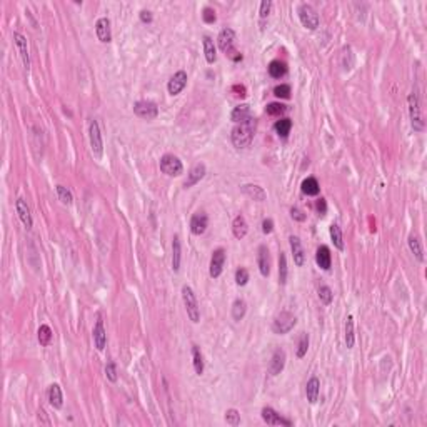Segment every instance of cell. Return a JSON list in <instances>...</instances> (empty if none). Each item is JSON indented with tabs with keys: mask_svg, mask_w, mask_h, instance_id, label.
Segmentation results:
<instances>
[{
	"mask_svg": "<svg viewBox=\"0 0 427 427\" xmlns=\"http://www.w3.org/2000/svg\"><path fill=\"white\" fill-rule=\"evenodd\" d=\"M257 128V120L254 117H249L244 122H239L237 126L232 128L230 140L235 149H247L254 140Z\"/></svg>",
	"mask_w": 427,
	"mask_h": 427,
	"instance_id": "cell-1",
	"label": "cell"
},
{
	"mask_svg": "<svg viewBox=\"0 0 427 427\" xmlns=\"http://www.w3.org/2000/svg\"><path fill=\"white\" fill-rule=\"evenodd\" d=\"M217 44H219V49H221L226 55H229L234 62L242 60V53H239L234 49V45H235V32L232 30L230 27L222 28L221 34H219V37H217Z\"/></svg>",
	"mask_w": 427,
	"mask_h": 427,
	"instance_id": "cell-2",
	"label": "cell"
},
{
	"mask_svg": "<svg viewBox=\"0 0 427 427\" xmlns=\"http://www.w3.org/2000/svg\"><path fill=\"white\" fill-rule=\"evenodd\" d=\"M407 103H409V115H410L412 128L416 132H422L424 130V115H422L421 99H419V94L416 92V90L409 94Z\"/></svg>",
	"mask_w": 427,
	"mask_h": 427,
	"instance_id": "cell-3",
	"label": "cell"
},
{
	"mask_svg": "<svg viewBox=\"0 0 427 427\" xmlns=\"http://www.w3.org/2000/svg\"><path fill=\"white\" fill-rule=\"evenodd\" d=\"M182 301H184L185 310H187V316L194 324H199L201 322V307H199L197 297L194 294L192 287L189 285H184L182 287Z\"/></svg>",
	"mask_w": 427,
	"mask_h": 427,
	"instance_id": "cell-4",
	"label": "cell"
},
{
	"mask_svg": "<svg viewBox=\"0 0 427 427\" xmlns=\"http://www.w3.org/2000/svg\"><path fill=\"white\" fill-rule=\"evenodd\" d=\"M296 324H297V317L294 316L292 312H289V310H282V312H279L276 317H274L272 330H274V334H277V335H284V334L291 332L294 327H296Z\"/></svg>",
	"mask_w": 427,
	"mask_h": 427,
	"instance_id": "cell-5",
	"label": "cell"
},
{
	"mask_svg": "<svg viewBox=\"0 0 427 427\" xmlns=\"http://www.w3.org/2000/svg\"><path fill=\"white\" fill-rule=\"evenodd\" d=\"M160 171L169 177H179L184 172V165H182L180 159L174 154H165L160 157Z\"/></svg>",
	"mask_w": 427,
	"mask_h": 427,
	"instance_id": "cell-6",
	"label": "cell"
},
{
	"mask_svg": "<svg viewBox=\"0 0 427 427\" xmlns=\"http://www.w3.org/2000/svg\"><path fill=\"white\" fill-rule=\"evenodd\" d=\"M297 14H299V20L301 24L309 30H316V28L321 25V19H319V14L312 9V5L309 3H302L297 9Z\"/></svg>",
	"mask_w": 427,
	"mask_h": 427,
	"instance_id": "cell-7",
	"label": "cell"
},
{
	"mask_svg": "<svg viewBox=\"0 0 427 427\" xmlns=\"http://www.w3.org/2000/svg\"><path fill=\"white\" fill-rule=\"evenodd\" d=\"M89 140H90V149H92V154L95 155V159H102L103 142H102L100 127H99V122L95 119L90 120L89 124Z\"/></svg>",
	"mask_w": 427,
	"mask_h": 427,
	"instance_id": "cell-8",
	"label": "cell"
},
{
	"mask_svg": "<svg viewBox=\"0 0 427 427\" xmlns=\"http://www.w3.org/2000/svg\"><path fill=\"white\" fill-rule=\"evenodd\" d=\"M134 112L137 117L144 120H154L159 115V107L152 100H139L134 103Z\"/></svg>",
	"mask_w": 427,
	"mask_h": 427,
	"instance_id": "cell-9",
	"label": "cell"
},
{
	"mask_svg": "<svg viewBox=\"0 0 427 427\" xmlns=\"http://www.w3.org/2000/svg\"><path fill=\"white\" fill-rule=\"evenodd\" d=\"M224 264H226V251L222 247L215 249L212 252V257H210V267H209V274L212 279H217L221 277V274L224 271Z\"/></svg>",
	"mask_w": 427,
	"mask_h": 427,
	"instance_id": "cell-10",
	"label": "cell"
},
{
	"mask_svg": "<svg viewBox=\"0 0 427 427\" xmlns=\"http://www.w3.org/2000/svg\"><path fill=\"white\" fill-rule=\"evenodd\" d=\"M185 85H187V72H184V70H179V72H176L174 75L171 77V80H169L167 84V92L172 95H179L182 90L185 89Z\"/></svg>",
	"mask_w": 427,
	"mask_h": 427,
	"instance_id": "cell-11",
	"label": "cell"
},
{
	"mask_svg": "<svg viewBox=\"0 0 427 427\" xmlns=\"http://www.w3.org/2000/svg\"><path fill=\"white\" fill-rule=\"evenodd\" d=\"M262 419H264V422H267L269 426H285V427L292 426V421L282 417L280 414L277 412V410H274L272 407L262 409Z\"/></svg>",
	"mask_w": 427,
	"mask_h": 427,
	"instance_id": "cell-12",
	"label": "cell"
},
{
	"mask_svg": "<svg viewBox=\"0 0 427 427\" xmlns=\"http://www.w3.org/2000/svg\"><path fill=\"white\" fill-rule=\"evenodd\" d=\"M285 360H287V354H285L284 349H276L272 354L271 359V366H269V371H271L272 376H279L285 367Z\"/></svg>",
	"mask_w": 427,
	"mask_h": 427,
	"instance_id": "cell-13",
	"label": "cell"
},
{
	"mask_svg": "<svg viewBox=\"0 0 427 427\" xmlns=\"http://www.w3.org/2000/svg\"><path fill=\"white\" fill-rule=\"evenodd\" d=\"M257 265H259V271L264 277H269L271 274V255H269V249L267 246H259L257 249Z\"/></svg>",
	"mask_w": 427,
	"mask_h": 427,
	"instance_id": "cell-14",
	"label": "cell"
},
{
	"mask_svg": "<svg viewBox=\"0 0 427 427\" xmlns=\"http://www.w3.org/2000/svg\"><path fill=\"white\" fill-rule=\"evenodd\" d=\"M95 34L97 39L102 44H109L112 40V32H110V20L107 17H100L95 22Z\"/></svg>",
	"mask_w": 427,
	"mask_h": 427,
	"instance_id": "cell-15",
	"label": "cell"
},
{
	"mask_svg": "<svg viewBox=\"0 0 427 427\" xmlns=\"http://www.w3.org/2000/svg\"><path fill=\"white\" fill-rule=\"evenodd\" d=\"M207 226H209V217L204 212L194 214L190 219V232L194 235H202L207 230Z\"/></svg>",
	"mask_w": 427,
	"mask_h": 427,
	"instance_id": "cell-16",
	"label": "cell"
},
{
	"mask_svg": "<svg viewBox=\"0 0 427 427\" xmlns=\"http://www.w3.org/2000/svg\"><path fill=\"white\" fill-rule=\"evenodd\" d=\"M15 209H17L19 219L22 221L24 226H25V229H32L34 219H32V214H30V209H28L27 202L24 201V199H17V201H15Z\"/></svg>",
	"mask_w": 427,
	"mask_h": 427,
	"instance_id": "cell-17",
	"label": "cell"
},
{
	"mask_svg": "<svg viewBox=\"0 0 427 427\" xmlns=\"http://www.w3.org/2000/svg\"><path fill=\"white\" fill-rule=\"evenodd\" d=\"M289 240H291L294 264H296L297 267H302V265H304V262H305V252H304V249H302L301 239L297 237V235H291V237H289Z\"/></svg>",
	"mask_w": 427,
	"mask_h": 427,
	"instance_id": "cell-18",
	"label": "cell"
},
{
	"mask_svg": "<svg viewBox=\"0 0 427 427\" xmlns=\"http://www.w3.org/2000/svg\"><path fill=\"white\" fill-rule=\"evenodd\" d=\"M207 169L204 164H196L192 169H190L189 176H187V180L184 182V189H190L192 185H196L197 182H201L202 179H204Z\"/></svg>",
	"mask_w": 427,
	"mask_h": 427,
	"instance_id": "cell-19",
	"label": "cell"
},
{
	"mask_svg": "<svg viewBox=\"0 0 427 427\" xmlns=\"http://www.w3.org/2000/svg\"><path fill=\"white\" fill-rule=\"evenodd\" d=\"M14 42H15V45H17V49H19V52H20V57H22L25 69H30V57H28L27 39L22 34H20V32H14Z\"/></svg>",
	"mask_w": 427,
	"mask_h": 427,
	"instance_id": "cell-20",
	"label": "cell"
},
{
	"mask_svg": "<svg viewBox=\"0 0 427 427\" xmlns=\"http://www.w3.org/2000/svg\"><path fill=\"white\" fill-rule=\"evenodd\" d=\"M94 344L95 347H97V351H103L107 346V330L105 327H103V322L102 321H97V324H95L94 327Z\"/></svg>",
	"mask_w": 427,
	"mask_h": 427,
	"instance_id": "cell-21",
	"label": "cell"
},
{
	"mask_svg": "<svg viewBox=\"0 0 427 427\" xmlns=\"http://www.w3.org/2000/svg\"><path fill=\"white\" fill-rule=\"evenodd\" d=\"M316 262L322 271H329L332 265V255H330V249L327 246H321L317 249L316 254Z\"/></svg>",
	"mask_w": 427,
	"mask_h": 427,
	"instance_id": "cell-22",
	"label": "cell"
},
{
	"mask_svg": "<svg viewBox=\"0 0 427 427\" xmlns=\"http://www.w3.org/2000/svg\"><path fill=\"white\" fill-rule=\"evenodd\" d=\"M47 397L53 409H62V405H64V396H62V389L59 384H52L50 387H49Z\"/></svg>",
	"mask_w": 427,
	"mask_h": 427,
	"instance_id": "cell-23",
	"label": "cell"
},
{
	"mask_svg": "<svg viewBox=\"0 0 427 427\" xmlns=\"http://www.w3.org/2000/svg\"><path fill=\"white\" fill-rule=\"evenodd\" d=\"M305 394H307V401L310 404H316L319 399V394H321V380L319 377H310L307 385H305Z\"/></svg>",
	"mask_w": 427,
	"mask_h": 427,
	"instance_id": "cell-24",
	"label": "cell"
},
{
	"mask_svg": "<svg viewBox=\"0 0 427 427\" xmlns=\"http://www.w3.org/2000/svg\"><path fill=\"white\" fill-rule=\"evenodd\" d=\"M242 192L246 194L247 197L254 199L257 202H264L267 199V192L260 187V185H255V184H246L242 185Z\"/></svg>",
	"mask_w": 427,
	"mask_h": 427,
	"instance_id": "cell-25",
	"label": "cell"
},
{
	"mask_svg": "<svg viewBox=\"0 0 427 427\" xmlns=\"http://www.w3.org/2000/svg\"><path fill=\"white\" fill-rule=\"evenodd\" d=\"M232 232H234V237L235 239H244L249 232V226H247V221L244 215H237L232 222Z\"/></svg>",
	"mask_w": 427,
	"mask_h": 427,
	"instance_id": "cell-26",
	"label": "cell"
},
{
	"mask_svg": "<svg viewBox=\"0 0 427 427\" xmlns=\"http://www.w3.org/2000/svg\"><path fill=\"white\" fill-rule=\"evenodd\" d=\"M301 189H302V194H305V196L309 197H316L319 196V192H321V185H319L316 177H307V179H304Z\"/></svg>",
	"mask_w": 427,
	"mask_h": 427,
	"instance_id": "cell-27",
	"label": "cell"
},
{
	"mask_svg": "<svg viewBox=\"0 0 427 427\" xmlns=\"http://www.w3.org/2000/svg\"><path fill=\"white\" fill-rule=\"evenodd\" d=\"M249 117H252V115H251V107H249L247 103H240V105L234 107V110H232V114H230L232 122H235V124L244 122V120H247Z\"/></svg>",
	"mask_w": 427,
	"mask_h": 427,
	"instance_id": "cell-28",
	"label": "cell"
},
{
	"mask_svg": "<svg viewBox=\"0 0 427 427\" xmlns=\"http://www.w3.org/2000/svg\"><path fill=\"white\" fill-rule=\"evenodd\" d=\"M180 260H182V247H180V239L174 237L172 240V269L174 272L180 271Z\"/></svg>",
	"mask_w": 427,
	"mask_h": 427,
	"instance_id": "cell-29",
	"label": "cell"
},
{
	"mask_svg": "<svg viewBox=\"0 0 427 427\" xmlns=\"http://www.w3.org/2000/svg\"><path fill=\"white\" fill-rule=\"evenodd\" d=\"M267 69H269V75L272 78H282L287 74V64L282 60H272Z\"/></svg>",
	"mask_w": 427,
	"mask_h": 427,
	"instance_id": "cell-30",
	"label": "cell"
},
{
	"mask_svg": "<svg viewBox=\"0 0 427 427\" xmlns=\"http://www.w3.org/2000/svg\"><path fill=\"white\" fill-rule=\"evenodd\" d=\"M202 44H204L205 60L209 62V64H214V62L217 60V49H215V45H214V40L210 39L209 35H205L204 40H202Z\"/></svg>",
	"mask_w": 427,
	"mask_h": 427,
	"instance_id": "cell-31",
	"label": "cell"
},
{
	"mask_svg": "<svg viewBox=\"0 0 427 427\" xmlns=\"http://www.w3.org/2000/svg\"><path fill=\"white\" fill-rule=\"evenodd\" d=\"M291 128H292L291 119H280L274 124V130H276V134L282 137V139H287L289 134H291Z\"/></svg>",
	"mask_w": 427,
	"mask_h": 427,
	"instance_id": "cell-32",
	"label": "cell"
},
{
	"mask_svg": "<svg viewBox=\"0 0 427 427\" xmlns=\"http://www.w3.org/2000/svg\"><path fill=\"white\" fill-rule=\"evenodd\" d=\"M407 244H409V249H410V252H412V254L416 255V259L419 260V262H424V251H422L421 240H419V237H417V235L410 234V235H409V240H407Z\"/></svg>",
	"mask_w": 427,
	"mask_h": 427,
	"instance_id": "cell-33",
	"label": "cell"
},
{
	"mask_svg": "<svg viewBox=\"0 0 427 427\" xmlns=\"http://www.w3.org/2000/svg\"><path fill=\"white\" fill-rule=\"evenodd\" d=\"M246 312H247V302L244 299H235L234 304H232V317H234L235 322L242 321L246 317Z\"/></svg>",
	"mask_w": 427,
	"mask_h": 427,
	"instance_id": "cell-34",
	"label": "cell"
},
{
	"mask_svg": "<svg viewBox=\"0 0 427 427\" xmlns=\"http://www.w3.org/2000/svg\"><path fill=\"white\" fill-rule=\"evenodd\" d=\"M192 362H194V371H196L197 376L204 374V357H202V352L197 346H192Z\"/></svg>",
	"mask_w": 427,
	"mask_h": 427,
	"instance_id": "cell-35",
	"label": "cell"
},
{
	"mask_svg": "<svg viewBox=\"0 0 427 427\" xmlns=\"http://www.w3.org/2000/svg\"><path fill=\"white\" fill-rule=\"evenodd\" d=\"M355 342V334H354V317L347 316L346 321V346L347 349H352Z\"/></svg>",
	"mask_w": 427,
	"mask_h": 427,
	"instance_id": "cell-36",
	"label": "cell"
},
{
	"mask_svg": "<svg viewBox=\"0 0 427 427\" xmlns=\"http://www.w3.org/2000/svg\"><path fill=\"white\" fill-rule=\"evenodd\" d=\"M329 232H330V239H332L334 246L337 247L339 251H344V237H342L341 227H339L337 224H332V226H330V229H329Z\"/></svg>",
	"mask_w": 427,
	"mask_h": 427,
	"instance_id": "cell-37",
	"label": "cell"
},
{
	"mask_svg": "<svg viewBox=\"0 0 427 427\" xmlns=\"http://www.w3.org/2000/svg\"><path fill=\"white\" fill-rule=\"evenodd\" d=\"M52 329L49 326H40L39 327V332H37V337H39V344L40 346H44V347H47L49 344H50V341H52Z\"/></svg>",
	"mask_w": 427,
	"mask_h": 427,
	"instance_id": "cell-38",
	"label": "cell"
},
{
	"mask_svg": "<svg viewBox=\"0 0 427 427\" xmlns=\"http://www.w3.org/2000/svg\"><path fill=\"white\" fill-rule=\"evenodd\" d=\"M55 192H57V197H59V201H60L64 205H70V204H72V202H74V196H72V192H70V190H69L67 187H64V185H57V187H55Z\"/></svg>",
	"mask_w": 427,
	"mask_h": 427,
	"instance_id": "cell-39",
	"label": "cell"
},
{
	"mask_svg": "<svg viewBox=\"0 0 427 427\" xmlns=\"http://www.w3.org/2000/svg\"><path fill=\"white\" fill-rule=\"evenodd\" d=\"M279 282L282 285L287 282V257L284 252L279 254Z\"/></svg>",
	"mask_w": 427,
	"mask_h": 427,
	"instance_id": "cell-40",
	"label": "cell"
},
{
	"mask_svg": "<svg viewBox=\"0 0 427 427\" xmlns=\"http://www.w3.org/2000/svg\"><path fill=\"white\" fill-rule=\"evenodd\" d=\"M309 351V334H301L299 337V342H297V357L302 359L305 357V354H307Z\"/></svg>",
	"mask_w": 427,
	"mask_h": 427,
	"instance_id": "cell-41",
	"label": "cell"
},
{
	"mask_svg": "<svg viewBox=\"0 0 427 427\" xmlns=\"http://www.w3.org/2000/svg\"><path fill=\"white\" fill-rule=\"evenodd\" d=\"M319 299H321L322 304H326V305L332 304L334 294H332V291H330L329 285H321V287H319Z\"/></svg>",
	"mask_w": 427,
	"mask_h": 427,
	"instance_id": "cell-42",
	"label": "cell"
},
{
	"mask_svg": "<svg viewBox=\"0 0 427 427\" xmlns=\"http://www.w3.org/2000/svg\"><path fill=\"white\" fill-rule=\"evenodd\" d=\"M265 112H267L269 115H274V117H276V115L285 114V112H287V105H284V103H280V102H272L265 107Z\"/></svg>",
	"mask_w": 427,
	"mask_h": 427,
	"instance_id": "cell-43",
	"label": "cell"
},
{
	"mask_svg": "<svg viewBox=\"0 0 427 427\" xmlns=\"http://www.w3.org/2000/svg\"><path fill=\"white\" fill-rule=\"evenodd\" d=\"M226 422L232 427H237L240 424V412L237 409H227L226 410Z\"/></svg>",
	"mask_w": 427,
	"mask_h": 427,
	"instance_id": "cell-44",
	"label": "cell"
},
{
	"mask_svg": "<svg viewBox=\"0 0 427 427\" xmlns=\"http://www.w3.org/2000/svg\"><path fill=\"white\" fill-rule=\"evenodd\" d=\"M274 95H276L277 99H289L291 97V85L280 84V85L274 87Z\"/></svg>",
	"mask_w": 427,
	"mask_h": 427,
	"instance_id": "cell-45",
	"label": "cell"
},
{
	"mask_svg": "<svg viewBox=\"0 0 427 427\" xmlns=\"http://www.w3.org/2000/svg\"><path fill=\"white\" fill-rule=\"evenodd\" d=\"M247 282H249V271L246 267H239L237 271H235V284L242 287Z\"/></svg>",
	"mask_w": 427,
	"mask_h": 427,
	"instance_id": "cell-46",
	"label": "cell"
},
{
	"mask_svg": "<svg viewBox=\"0 0 427 427\" xmlns=\"http://www.w3.org/2000/svg\"><path fill=\"white\" fill-rule=\"evenodd\" d=\"M272 0H262V2H260V10H259V15H260V20H264L269 17V15H271V10H272Z\"/></svg>",
	"mask_w": 427,
	"mask_h": 427,
	"instance_id": "cell-47",
	"label": "cell"
},
{
	"mask_svg": "<svg viewBox=\"0 0 427 427\" xmlns=\"http://www.w3.org/2000/svg\"><path fill=\"white\" fill-rule=\"evenodd\" d=\"M105 376H107V379L110 380V382H117V366H115L114 362H109L105 366Z\"/></svg>",
	"mask_w": 427,
	"mask_h": 427,
	"instance_id": "cell-48",
	"label": "cell"
},
{
	"mask_svg": "<svg viewBox=\"0 0 427 427\" xmlns=\"http://www.w3.org/2000/svg\"><path fill=\"white\" fill-rule=\"evenodd\" d=\"M202 19H204L205 24H214L215 20H217V15H215V10L212 9V7H205L204 10H202Z\"/></svg>",
	"mask_w": 427,
	"mask_h": 427,
	"instance_id": "cell-49",
	"label": "cell"
},
{
	"mask_svg": "<svg viewBox=\"0 0 427 427\" xmlns=\"http://www.w3.org/2000/svg\"><path fill=\"white\" fill-rule=\"evenodd\" d=\"M291 217L294 219V221H297V222H304L305 219H307V215L302 212L299 207H292V209H291Z\"/></svg>",
	"mask_w": 427,
	"mask_h": 427,
	"instance_id": "cell-50",
	"label": "cell"
},
{
	"mask_svg": "<svg viewBox=\"0 0 427 427\" xmlns=\"http://www.w3.org/2000/svg\"><path fill=\"white\" fill-rule=\"evenodd\" d=\"M316 210L319 212V215H326V212H327V202H326V199H319V201L316 202Z\"/></svg>",
	"mask_w": 427,
	"mask_h": 427,
	"instance_id": "cell-51",
	"label": "cell"
},
{
	"mask_svg": "<svg viewBox=\"0 0 427 427\" xmlns=\"http://www.w3.org/2000/svg\"><path fill=\"white\" fill-rule=\"evenodd\" d=\"M274 230V221L272 219H264L262 221V232L264 234H271Z\"/></svg>",
	"mask_w": 427,
	"mask_h": 427,
	"instance_id": "cell-52",
	"label": "cell"
},
{
	"mask_svg": "<svg viewBox=\"0 0 427 427\" xmlns=\"http://www.w3.org/2000/svg\"><path fill=\"white\" fill-rule=\"evenodd\" d=\"M140 20H142L144 24H152V20H154V17H152V12L151 10H142L140 12Z\"/></svg>",
	"mask_w": 427,
	"mask_h": 427,
	"instance_id": "cell-53",
	"label": "cell"
},
{
	"mask_svg": "<svg viewBox=\"0 0 427 427\" xmlns=\"http://www.w3.org/2000/svg\"><path fill=\"white\" fill-rule=\"evenodd\" d=\"M232 92L235 97H246V87L244 85H232Z\"/></svg>",
	"mask_w": 427,
	"mask_h": 427,
	"instance_id": "cell-54",
	"label": "cell"
}]
</instances>
